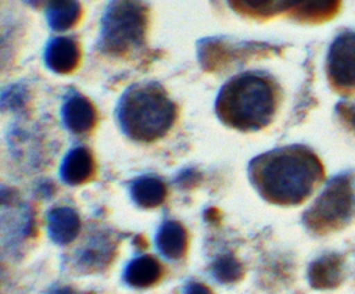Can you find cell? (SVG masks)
<instances>
[{"label":"cell","mask_w":355,"mask_h":294,"mask_svg":"<svg viewBox=\"0 0 355 294\" xmlns=\"http://www.w3.org/2000/svg\"><path fill=\"white\" fill-rule=\"evenodd\" d=\"M326 171L318 154L304 144L262 153L248 165V178L258 194L280 207L305 202L324 182Z\"/></svg>","instance_id":"6da1fadb"},{"label":"cell","mask_w":355,"mask_h":294,"mask_svg":"<svg viewBox=\"0 0 355 294\" xmlns=\"http://www.w3.org/2000/svg\"><path fill=\"white\" fill-rule=\"evenodd\" d=\"M283 101V89L268 69L257 68L232 76L220 89L215 111L219 119L237 130L265 129Z\"/></svg>","instance_id":"7a4b0ae2"},{"label":"cell","mask_w":355,"mask_h":294,"mask_svg":"<svg viewBox=\"0 0 355 294\" xmlns=\"http://www.w3.org/2000/svg\"><path fill=\"white\" fill-rule=\"evenodd\" d=\"M116 114L128 136L140 141H153L171 129L176 118V107L158 86H133L121 98Z\"/></svg>","instance_id":"3957f363"},{"label":"cell","mask_w":355,"mask_h":294,"mask_svg":"<svg viewBox=\"0 0 355 294\" xmlns=\"http://www.w3.org/2000/svg\"><path fill=\"white\" fill-rule=\"evenodd\" d=\"M355 216V175L343 172L329 180L315 202L304 212L305 227L329 234L345 227Z\"/></svg>","instance_id":"277c9868"},{"label":"cell","mask_w":355,"mask_h":294,"mask_svg":"<svg viewBox=\"0 0 355 294\" xmlns=\"http://www.w3.org/2000/svg\"><path fill=\"white\" fill-rule=\"evenodd\" d=\"M148 7L143 0H110L101 18V47L123 54L144 42Z\"/></svg>","instance_id":"5b68a950"},{"label":"cell","mask_w":355,"mask_h":294,"mask_svg":"<svg viewBox=\"0 0 355 294\" xmlns=\"http://www.w3.org/2000/svg\"><path fill=\"white\" fill-rule=\"evenodd\" d=\"M324 71L333 92L344 97L355 94V29H343L331 40Z\"/></svg>","instance_id":"8992f818"},{"label":"cell","mask_w":355,"mask_h":294,"mask_svg":"<svg viewBox=\"0 0 355 294\" xmlns=\"http://www.w3.org/2000/svg\"><path fill=\"white\" fill-rule=\"evenodd\" d=\"M343 0H286L283 17L301 25H322L336 18Z\"/></svg>","instance_id":"52a82bcc"},{"label":"cell","mask_w":355,"mask_h":294,"mask_svg":"<svg viewBox=\"0 0 355 294\" xmlns=\"http://www.w3.org/2000/svg\"><path fill=\"white\" fill-rule=\"evenodd\" d=\"M44 60L50 69L57 74L72 72L80 61V49L76 40L71 37H55L49 42Z\"/></svg>","instance_id":"ba28073f"},{"label":"cell","mask_w":355,"mask_h":294,"mask_svg":"<svg viewBox=\"0 0 355 294\" xmlns=\"http://www.w3.org/2000/svg\"><path fill=\"white\" fill-rule=\"evenodd\" d=\"M62 119L73 133H86L96 123V110L83 96H73L62 107Z\"/></svg>","instance_id":"9c48e42d"},{"label":"cell","mask_w":355,"mask_h":294,"mask_svg":"<svg viewBox=\"0 0 355 294\" xmlns=\"http://www.w3.org/2000/svg\"><path fill=\"white\" fill-rule=\"evenodd\" d=\"M309 283L315 288H334L343 279V259L337 254H327L313 261L308 272Z\"/></svg>","instance_id":"30bf717a"},{"label":"cell","mask_w":355,"mask_h":294,"mask_svg":"<svg viewBox=\"0 0 355 294\" xmlns=\"http://www.w3.org/2000/svg\"><path fill=\"white\" fill-rule=\"evenodd\" d=\"M61 178L68 184H80L90 179L94 172V159L85 147L71 150L62 161Z\"/></svg>","instance_id":"8fae6325"},{"label":"cell","mask_w":355,"mask_h":294,"mask_svg":"<svg viewBox=\"0 0 355 294\" xmlns=\"http://www.w3.org/2000/svg\"><path fill=\"white\" fill-rule=\"evenodd\" d=\"M80 230L79 215L67 207L54 208L49 214V234L57 244L65 245L76 239Z\"/></svg>","instance_id":"7c38bea8"},{"label":"cell","mask_w":355,"mask_h":294,"mask_svg":"<svg viewBox=\"0 0 355 294\" xmlns=\"http://www.w3.org/2000/svg\"><path fill=\"white\" fill-rule=\"evenodd\" d=\"M227 3L239 15L258 22L283 17L286 6V0H227Z\"/></svg>","instance_id":"4fadbf2b"},{"label":"cell","mask_w":355,"mask_h":294,"mask_svg":"<svg viewBox=\"0 0 355 294\" xmlns=\"http://www.w3.org/2000/svg\"><path fill=\"white\" fill-rule=\"evenodd\" d=\"M157 247L168 259H179L187 250V232L175 220L165 222L157 233Z\"/></svg>","instance_id":"5bb4252c"},{"label":"cell","mask_w":355,"mask_h":294,"mask_svg":"<svg viewBox=\"0 0 355 294\" xmlns=\"http://www.w3.org/2000/svg\"><path fill=\"white\" fill-rule=\"evenodd\" d=\"M162 275L159 262L150 257L143 255L133 259L125 269V282L137 288H146L155 284Z\"/></svg>","instance_id":"9a60e30c"},{"label":"cell","mask_w":355,"mask_h":294,"mask_svg":"<svg viewBox=\"0 0 355 294\" xmlns=\"http://www.w3.org/2000/svg\"><path fill=\"white\" fill-rule=\"evenodd\" d=\"M46 17L54 31H67L80 19L82 7L78 0H51L47 4Z\"/></svg>","instance_id":"2e32d148"},{"label":"cell","mask_w":355,"mask_h":294,"mask_svg":"<svg viewBox=\"0 0 355 294\" xmlns=\"http://www.w3.org/2000/svg\"><path fill=\"white\" fill-rule=\"evenodd\" d=\"M130 194L135 202L143 208H154L164 202L166 197V186L154 176H143L133 182Z\"/></svg>","instance_id":"e0dca14e"},{"label":"cell","mask_w":355,"mask_h":294,"mask_svg":"<svg viewBox=\"0 0 355 294\" xmlns=\"http://www.w3.org/2000/svg\"><path fill=\"white\" fill-rule=\"evenodd\" d=\"M214 277L220 283H234L243 277L241 263L232 255H222L211 266Z\"/></svg>","instance_id":"ac0fdd59"},{"label":"cell","mask_w":355,"mask_h":294,"mask_svg":"<svg viewBox=\"0 0 355 294\" xmlns=\"http://www.w3.org/2000/svg\"><path fill=\"white\" fill-rule=\"evenodd\" d=\"M26 92L21 86H10L0 94V108L4 111H15L24 107Z\"/></svg>","instance_id":"d6986e66"},{"label":"cell","mask_w":355,"mask_h":294,"mask_svg":"<svg viewBox=\"0 0 355 294\" xmlns=\"http://www.w3.org/2000/svg\"><path fill=\"white\" fill-rule=\"evenodd\" d=\"M336 115L340 123L355 135V101H340L336 105Z\"/></svg>","instance_id":"ffe728a7"},{"label":"cell","mask_w":355,"mask_h":294,"mask_svg":"<svg viewBox=\"0 0 355 294\" xmlns=\"http://www.w3.org/2000/svg\"><path fill=\"white\" fill-rule=\"evenodd\" d=\"M184 294H212V291H211V288L207 287L205 284H201V283H190V284L186 287Z\"/></svg>","instance_id":"44dd1931"},{"label":"cell","mask_w":355,"mask_h":294,"mask_svg":"<svg viewBox=\"0 0 355 294\" xmlns=\"http://www.w3.org/2000/svg\"><path fill=\"white\" fill-rule=\"evenodd\" d=\"M49 294H78L72 287H57V288H53Z\"/></svg>","instance_id":"7402d4cb"},{"label":"cell","mask_w":355,"mask_h":294,"mask_svg":"<svg viewBox=\"0 0 355 294\" xmlns=\"http://www.w3.org/2000/svg\"><path fill=\"white\" fill-rule=\"evenodd\" d=\"M12 191L8 190V189H4L0 191V204H4V202H8L11 198H12Z\"/></svg>","instance_id":"603a6c76"},{"label":"cell","mask_w":355,"mask_h":294,"mask_svg":"<svg viewBox=\"0 0 355 294\" xmlns=\"http://www.w3.org/2000/svg\"><path fill=\"white\" fill-rule=\"evenodd\" d=\"M24 1H25L26 4L35 7V8H39V7L44 6V4H49L51 0H24Z\"/></svg>","instance_id":"cb8c5ba5"}]
</instances>
